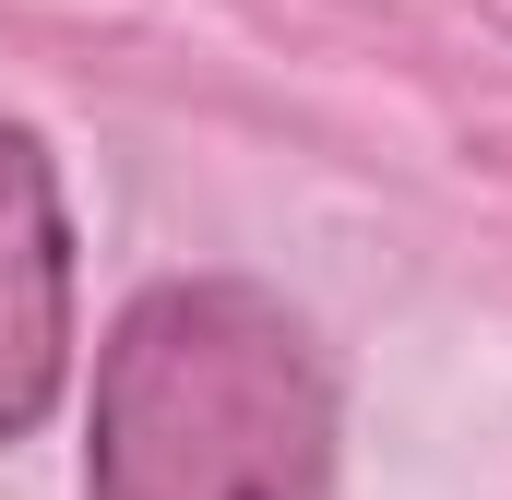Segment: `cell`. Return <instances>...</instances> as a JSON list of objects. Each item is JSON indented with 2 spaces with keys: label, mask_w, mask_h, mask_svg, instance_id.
Instances as JSON below:
<instances>
[{
  "label": "cell",
  "mask_w": 512,
  "mask_h": 500,
  "mask_svg": "<svg viewBox=\"0 0 512 500\" xmlns=\"http://www.w3.org/2000/svg\"><path fill=\"white\" fill-rule=\"evenodd\" d=\"M84 500H334V370L251 274H167L96 346Z\"/></svg>",
  "instance_id": "6da1fadb"
},
{
  "label": "cell",
  "mask_w": 512,
  "mask_h": 500,
  "mask_svg": "<svg viewBox=\"0 0 512 500\" xmlns=\"http://www.w3.org/2000/svg\"><path fill=\"white\" fill-rule=\"evenodd\" d=\"M72 381V203L24 120H0V441L48 429Z\"/></svg>",
  "instance_id": "7a4b0ae2"
}]
</instances>
